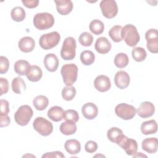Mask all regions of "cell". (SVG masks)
Instances as JSON below:
<instances>
[{
    "label": "cell",
    "mask_w": 158,
    "mask_h": 158,
    "mask_svg": "<svg viewBox=\"0 0 158 158\" xmlns=\"http://www.w3.org/2000/svg\"><path fill=\"white\" fill-rule=\"evenodd\" d=\"M121 36L122 39L130 47L135 46L140 40L137 28L131 24H127L122 28Z\"/></svg>",
    "instance_id": "cell-1"
},
{
    "label": "cell",
    "mask_w": 158,
    "mask_h": 158,
    "mask_svg": "<svg viewBox=\"0 0 158 158\" xmlns=\"http://www.w3.org/2000/svg\"><path fill=\"white\" fill-rule=\"evenodd\" d=\"M54 24V18L51 14L41 12L36 14L33 17V25L40 30L51 28Z\"/></svg>",
    "instance_id": "cell-2"
},
{
    "label": "cell",
    "mask_w": 158,
    "mask_h": 158,
    "mask_svg": "<svg viewBox=\"0 0 158 158\" xmlns=\"http://www.w3.org/2000/svg\"><path fill=\"white\" fill-rule=\"evenodd\" d=\"M63 81L67 86H72L77 80L78 67L75 64H64L60 70Z\"/></svg>",
    "instance_id": "cell-3"
},
{
    "label": "cell",
    "mask_w": 158,
    "mask_h": 158,
    "mask_svg": "<svg viewBox=\"0 0 158 158\" xmlns=\"http://www.w3.org/2000/svg\"><path fill=\"white\" fill-rule=\"evenodd\" d=\"M76 41L74 38L69 36L66 38L60 50V56L65 60H72L75 58L76 54Z\"/></svg>",
    "instance_id": "cell-4"
},
{
    "label": "cell",
    "mask_w": 158,
    "mask_h": 158,
    "mask_svg": "<svg viewBox=\"0 0 158 158\" xmlns=\"http://www.w3.org/2000/svg\"><path fill=\"white\" fill-rule=\"evenodd\" d=\"M60 40V35L57 31H52L41 36L39 44L41 48L45 50L51 49L56 46Z\"/></svg>",
    "instance_id": "cell-5"
},
{
    "label": "cell",
    "mask_w": 158,
    "mask_h": 158,
    "mask_svg": "<svg viewBox=\"0 0 158 158\" xmlns=\"http://www.w3.org/2000/svg\"><path fill=\"white\" fill-rule=\"evenodd\" d=\"M33 114L32 109L28 105L20 106L14 114L15 122L20 126H25L30 121Z\"/></svg>",
    "instance_id": "cell-6"
},
{
    "label": "cell",
    "mask_w": 158,
    "mask_h": 158,
    "mask_svg": "<svg viewBox=\"0 0 158 158\" xmlns=\"http://www.w3.org/2000/svg\"><path fill=\"white\" fill-rule=\"evenodd\" d=\"M34 129L41 135L46 136L52 132L53 125L52 123L41 117H36L33 123Z\"/></svg>",
    "instance_id": "cell-7"
},
{
    "label": "cell",
    "mask_w": 158,
    "mask_h": 158,
    "mask_svg": "<svg viewBox=\"0 0 158 158\" xmlns=\"http://www.w3.org/2000/svg\"><path fill=\"white\" fill-rule=\"evenodd\" d=\"M115 114L123 120H130L136 114V109L132 105L126 103H120L115 108Z\"/></svg>",
    "instance_id": "cell-8"
},
{
    "label": "cell",
    "mask_w": 158,
    "mask_h": 158,
    "mask_svg": "<svg viewBox=\"0 0 158 158\" xmlns=\"http://www.w3.org/2000/svg\"><path fill=\"white\" fill-rule=\"evenodd\" d=\"M100 8L103 15L107 19L115 17L118 12L117 3L114 0H102L100 2Z\"/></svg>",
    "instance_id": "cell-9"
},
{
    "label": "cell",
    "mask_w": 158,
    "mask_h": 158,
    "mask_svg": "<svg viewBox=\"0 0 158 158\" xmlns=\"http://www.w3.org/2000/svg\"><path fill=\"white\" fill-rule=\"evenodd\" d=\"M145 38L147 41L148 49L152 53L158 52V31L156 29L151 28L145 33Z\"/></svg>",
    "instance_id": "cell-10"
},
{
    "label": "cell",
    "mask_w": 158,
    "mask_h": 158,
    "mask_svg": "<svg viewBox=\"0 0 158 158\" xmlns=\"http://www.w3.org/2000/svg\"><path fill=\"white\" fill-rule=\"evenodd\" d=\"M118 145L124 149L126 154L128 156L134 155L138 149V144L136 141L133 139L129 138L125 135Z\"/></svg>",
    "instance_id": "cell-11"
},
{
    "label": "cell",
    "mask_w": 158,
    "mask_h": 158,
    "mask_svg": "<svg viewBox=\"0 0 158 158\" xmlns=\"http://www.w3.org/2000/svg\"><path fill=\"white\" fill-rule=\"evenodd\" d=\"M94 86L99 92H106L109 90L111 87L110 80L108 77L100 75L94 79Z\"/></svg>",
    "instance_id": "cell-12"
},
{
    "label": "cell",
    "mask_w": 158,
    "mask_h": 158,
    "mask_svg": "<svg viewBox=\"0 0 158 158\" xmlns=\"http://www.w3.org/2000/svg\"><path fill=\"white\" fill-rule=\"evenodd\" d=\"M138 115L141 118H148L151 117L155 112L154 104L149 101H144L140 104L136 110Z\"/></svg>",
    "instance_id": "cell-13"
},
{
    "label": "cell",
    "mask_w": 158,
    "mask_h": 158,
    "mask_svg": "<svg viewBox=\"0 0 158 158\" xmlns=\"http://www.w3.org/2000/svg\"><path fill=\"white\" fill-rule=\"evenodd\" d=\"M130 78L129 75L123 70L118 71L114 77V82L117 87L120 89L127 88L130 84Z\"/></svg>",
    "instance_id": "cell-14"
},
{
    "label": "cell",
    "mask_w": 158,
    "mask_h": 158,
    "mask_svg": "<svg viewBox=\"0 0 158 158\" xmlns=\"http://www.w3.org/2000/svg\"><path fill=\"white\" fill-rule=\"evenodd\" d=\"M81 112L85 118L88 120H93L98 115V108L95 104L87 102L82 106Z\"/></svg>",
    "instance_id": "cell-15"
},
{
    "label": "cell",
    "mask_w": 158,
    "mask_h": 158,
    "mask_svg": "<svg viewBox=\"0 0 158 158\" xmlns=\"http://www.w3.org/2000/svg\"><path fill=\"white\" fill-rule=\"evenodd\" d=\"M56 5V9L59 14L66 15L71 12L73 9V2L70 0L54 1Z\"/></svg>",
    "instance_id": "cell-16"
},
{
    "label": "cell",
    "mask_w": 158,
    "mask_h": 158,
    "mask_svg": "<svg viewBox=\"0 0 158 158\" xmlns=\"http://www.w3.org/2000/svg\"><path fill=\"white\" fill-rule=\"evenodd\" d=\"M43 62L47 70L51 72L56 71L59 66V59L56 55L53 53L46 54L44 57Z\"/></svg>",
    "instance_id": "cell-17"
},
{
    "label": "cell",
    "mask_w": 158,
    "mask_h": 158,
    "mask_svg": "<svg viewBox=\"0 0 158 158\" xmlns=\"http://www.w3.org/2000/svg\"><path fill=\"white\" fill-rule=\"evenodd\" d=\"M95 49L99 54H107L111 49V43L106 37L98 38L95 43Z\"/></svg>",
    "instance_id": "cell-18"
},
{
    "label": "cell",
    "mask_w": 158,
    "mask_h": 158,
    "mask_svg": "<svg viewBox=\"0 0 158 158\" xmlns=\"http://www.w3.org/2000/svg\"><path fill=\"white\" fill-rule=\"evenodd\" d=\"M19 48L23 52H31L35 46V40L30 36L22 38L19 41Z\"/></svg>",
    "instance_id": "cell-19"
},
{
    "label": "cell",
    "mask_w": 158,
    "mask_h": 158,
    "mask_svg": "<svg viewBox=\"0 0 158 158\" xmlns=\"http://www.w3.org/2000/svg\"><path fill=\"white\" fill-rule=\"evenodd\" d=\"M142 149L149 154L157 152L158 148V141L156 138H148L141 143Z\"/></svg>",
    "instance_id": "cell-20"
},
{
    "label": "cell",
    "mask_w": 158,
    "mask_h": 158,
    "mask_svg": "<svg viewBox=\"0 0 158 158\" xmlns=\"http://www.w3.org/2000/svg\"><path fill=\"white\" fill-rule=\"evenodd\" d=\"M124 134L122 130L117 127L110 128L107 133V138L112 143L118 144L124 137Z\"/></svg>",
    "instance_id": "cell-21"
},
{
    "label": "cell",
    "mask_w": 158,
    "mask_h": 158,
    "mask_svg": "<svg viewBox=\"0 0 158 158\" xmlns=\"http://www.w3.org/2000/svg\"><path fill=\"white\" fill-rule=\"evenodd\" d=\"M141 131L143 135L155 134L157 131V124L155 120H150L142 123Z\"/></svg>",
    "instance_id": "cell-22"
},
{
    "label": "cell",
    "mask_w": 158,
    "mask_h": 158,
    "mask_svg": "<svg viewBox=\"0 0 158 158\" xmlns=\"http://www.w3.org/2000/svg\"><path fill=\"white\" fill-rule=\"evenodd\" d=\"M64 148L68 153L70 154L75 155L80 152L81 150V144L78 140L71 139L65 141Z\"/></svg>",
    "instance_id": "cell-23"
},
{
    "label": "cell",
    "mask_w": 158,
    "mask_h": 158,
    "mask_svg": "<svg viewBox=\"0 0 158 158\" xmlns=\"http://www.w3.org/2000/svg\"><path fill=\"white\" fill-rule=\"evenodd\" d=\"M63 109L57 106L51 107L48 111V117L54 122H59L63 119L64 116Z\"/></svg>",
    "instance_id": "cell-24"
},
{
    "label": "cell",
    "mask_w": 158,
    "mask_h": 158,
    "mask_svg": "<svg viewBox=\"0 0 158 158\" xmlns=\"http://www.w3.org/2000/svg\"><path fill=\"white\" fill-rule=\"evenodd\" d=\"M26 76L28 80L33 82H36L41 78L43 76V72L41 69L38 65H31V67Z\"/></svg>",
    "instance_id": "cell-25"
},
{
    "label": "cell",
    "mask_w": 158,
    "mask_h": 158,
    "mask_svg": "<svg viewBox=\"0 0 158 158\" xmlns=\"http://www.w3.org/2000/svg\"><path fill=\"white\" fill-rule=\"evenodd\" d=\"M31 65L29 62L25 60H19L15 62L14 68L17 74L19 75H26L28 73Z\"/></svg>",
    "instance_id": "cell-26"
},
{
    "label": "cell",
    "mask_w": 158,
    "mask_h": 158,
    "mask_svg": "<svg viewBox=\"0 0 158 158\" xmlns=\"http://www.w3.org/2000/svg\"><path fill=\"white\" fill-rule=\"evenodd\" d=\"M60 132L65 135H71L77 131L76 123L72 121H65L61 123L59 127Z\"/></svg>",
    "instance_id": "cell-27"
},
{
    "label": "cell",
    "mask_w": 158,
    "mask_h": 158,
    "mask_svg": "<svg viewBox=\"0 0 158 158\" xmlns=\"http://www.w3.org/2000/svg\"><path fill=\"white\" fill-rule=\"evenodd\" d=\"M49 100L48 98L43 95L36 96L33 101V104L35 108L38 110H43L48 106Z\"/></svg>",
    "instance_id": "cell-28"
},
{
    "label": "cell",
    "mask_w": 158,
    "mask_h": 158,
    "mask_svg": "<svg viewBox=\"0 0 158 158\" xmlns=\"http://www.w3.org/2000/svg\"><path fill=\"white\" fill-rule=\"evenodd\" d=\"M11 87L12 91L16 94H21L26 89L25 83L20 77H15L12 80Z\"/></svg>",
    "instance_id": "cell-29"
},
{
    "label": "cell",
    "mask_w": 158,
    "mask_h": 158,
    "mask_svg": "<svg viewBox=\"0 0 158 158\" xmlns=\"http://www.w3.org/2000/svg\"><path fill=\"white\" fill-rule=\"evenodd\" d=\"M10 15L13 20L19 22L23 21L25 19L26 17V14L23 8H22V7L16 6L12 9Z\"/></svg>",
    "instance_id": "cell-30"
},
{
    "label": "cell",
    "mask_w": 158,
    "mask_h": 158,
    "mask_svg": "<svg viewBox=\"0 0 158 158\" xmlns=\"http://www.w3.org/2000/svg\"><path fill=\"white\" fill-rule=\"evenodd\" d=\"M89 30L96 35H101L104 31V25L101 20L98 19H94L92 20L89 23Z\"/></svg>",
    "instance_id": "cell-31"
},
{
    "label": "cell",
    "mask_w": 158,
    "mask_h": 158,
    "mask_svg": "<svg viewBox=\"0 0 158 158\" xmlns=\"http://www.w3.org/2000/svg\"><path fill=\"white\" fill-rule=\"evenodd\" d=\"M80 60L83 64L85 65H90L94 62V54L91 51L85 50L80 54Z\"/></svg>",
    "instance_id": "cell-32"
},
{
    "label": "cell",
    "mask_w": 158,
    "mask_h": 158,
    "mask_svg": "<svg viewBox=\"0 0 158 158\" xmlns=\"http://www.w3.org/2000/svg\"><path fill=\"white\" fill-rule=\"evenodd\" d=\"M129 62V59L128 56L123 52L117 54L114 58L115 65L120 69L125 67Z\"/></svg>",
    "instance_id": "cell-33"
},
{
    "label": "cell",
    "mask_w": 158,
    "mask_h": 158,
    "mask_svg": "<svg viewBox=\"0 0 158 158\" xmlns=\"http://www.w3.org/2000/svg\"><path fill=\"white\" fill-rule=\"evenodd\" d=\"M131 56L136 62H141L146 59L147 53L146 50L141 47H136L132 49Z\"/></svg>",
    "instance_id": "cell-34"
},
{
    "label": "cell",
    "mask_w": 158,
    "mask_h": 158,
    "mask_svg": "<svg viewBox=\"0 0 158 158\" xmlns=\"http://www.w3.org/2000/svg\"><path fill=\"white\" fill-rule=\"evenodd\" d=\"M122 26L120 25H115L112 27L109 31V35L110 38L115 43L120 42L122 39L121 36V30H122Z\"/></svg>",
    "instance_id": "cell-35"
},
{
    "label": "cell",
    "mask_w": 158,
    "mask_h": 158,
    "mask_svg": "<svg viewBox=\"0 0 158 158\" xmlns=\"http://www.w3.org/2000/svg\"><path fill=\"white\" fill-rule=\"evenodd\" d=\"M76 95V89L72 86H66L62 90V98L67 101L72 100Z\"/></svg>",
    "instance_id": "cell-36"
},
{
    "label": "cell",
    "mask_w": 158,
    "mask_h": 158,
    "mask_svg": "<svg viewBox=\"0 0 158 158\" xmlns=\"http://www.w3.org/2000/svg\"><path fill=\"white\" fill-rule=\"evenodd\" d=\"M78 41L82 46H90L93 41V36L88 32H83L78 38Z\"/></svg>",
    "instance_id": "cell-37"
},
{
    "label": "cell",
    "mask_w": 158,
    "mask_h": 158,
    "mask_svg": "<svg viewBox=\"0 0 158 158\" xmlns=\"http://www.w3.org/2000/svg\"><path fill=\"white\" fill-rule=\"evenodd\" d=\"M63 118L65 121H72L76 123L78 121L79 115L75 110L68 109L64 111Z\"/></svg>",
    "instance_id": "cell-38"
},
{
    "label": "cell",
    "mask_w": 158,
    "mask_h": 158,
    "mask_svg": "<svg viewBox=\"0 0 158 158\" xmlns=\"http://www.w3.org/2000/svg\"><path fill=\"white\" fill-rule=\"evenodd\" d=\"M9 62L7 58L5 56H1L0 57V73H6L9 69Z\"/></svg>",
    "instance_id": "cell-39"
},
{
    "label": "cell",
    "mask_w": 158,
    "mask_h": 158,
    "mask_svg": "<svg viewBox=\"0 0 158 158\" xmlns=\"http://www.w3.org/2000/svg\"><path fill=\"white\" fill-rule=\"evenodd\" d=\"M98 149V144L94 141H88L85 145V149L87 152L93 153L96 152Z\"/></svg>",
    "instance_id": "cell-40"
},
{
    "label": "cell",
    "mask_w": 158,
    "mask_h": 158,
    "mask_svg": "<svg viewBox=\"0 0 158 158\" xmlns=\"http://www.w3.org/2000/svg\"><path fill=\"white\" fill-rule=\"evenodd\" d=\"M0 87H1V94L2 96L6 94L9 91V82L6 78H0Z\"/></svg>",
    "instance_id": "cell-41"
},
{
    "label": "cell",
    "mask_w": 158,
    "mask_h": 158,
    "mask_svg": "<svg viewBox=\"0 0 158 158\" xmlns=\"http://www.w3.org/2000/svg\"><path fill=\"white\" fill-rule=\"evenodd\" d=\"M1 106V113L0 114L7 115L9 112V102L6 99H1L0 101Z\"/></svg>",
    "instance_id": "cell-42"
},
{
    "label": "cell",
    "mask_w": 158,
    "mask_h": 158,
    "mask_svg": "<svg viewBox=\"0 0 158 158\" xmlns=\"http://www.w3.org/2000/svg\"><path fill=\"white\" fill-rule=\"evenodd\" d=\"M10 122V118L8 115L0 114V127H4L9 125Z\"/></svg>",
    "instance_id": "cell-43"
},
{
    "label": "cell",
    "mask_w": 158,
    "mask_h": 158,
    "mask_svg": "<svg viewBox=\"0 0 158 158\" xmlns=\"http://www.w3.org/2000/svg\"><path fill=\"white\" fill-rule=\"evenodd\" d=\"M42 157H65V156L60 151H54L51 152H46L42 156Z\"/></svg>",
    "instance_id": "cell-44"
},
{
    "label": "cell",
    "mask_w": 158,
    "mask_h": 158,
    "mask_svg": "<svg viewBox=\"0 0 158 158\" xmlns=\"http://www.w3.org/2000/svg\"><path fill=\"white\" fill-rule=\"evenodd\" d=\"M23 5L27 8H35L38 6V0H30V1H22Z\"/></svg>",
    "instance_id": "cell-45"
},
{
    "label": "cell",
    "mask_w": 158,
    "mask_h": 158,
    "mask_svg": "<svg viewBox=\"0 0 158 158\" xmlns=\"http://www.w3.org/2000/svg\"><path fill=\"white\" fill-rule=\"evenodd\" d=\"M133 157H139V156H141V157H147V156L146 155H144V154H142L141 152H138V154H137L136 152L133 155Z\"/></svg>",
    "instance_id": "cell-46"
}]
</instances>
